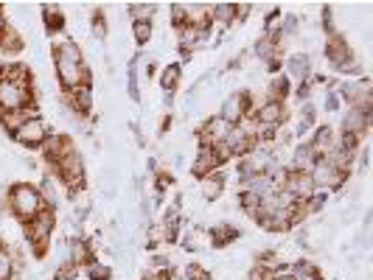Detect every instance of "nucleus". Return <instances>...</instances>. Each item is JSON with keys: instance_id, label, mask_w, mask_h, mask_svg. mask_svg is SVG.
I'll return each mask as SVG.
<instances>
[{"instance_id": "cd10ccee", "label": "nucleus", "mask_w": 373, "mask_h": 280, "mask_svg": "<svg viewBox=\"0 0 373 280\" xmlns=\"http://www.w3.org/2000/svg\"><path fill=\"white\" fill-rule=\"evenodd\" d=\"M292 93V87H289V79L286 76H278V79H273L270 82V95L266 98H278V101H286V95Z\"/></svg>"}, {"instance_id": "ddd939ff", "label": "nucleus", "mask_w": 373, "mask_h": 280, "mask_svg": "<svg viewBox=\"0 0 373 280\" xmlns=\"http://www.w3.org/2000/svg\"><path fill=\"white\" fill-rule=\"evenodd\" d=\"M71 149H73V143H71L65 135H60V132H51V135L45 138V143L39 146V151H42V157L48 160L51 168H53V162H57L60 157H65Z\"/></svg>"}, {"instance_id": "bb28decb", "label": "nucleus", "mask_w": 373, "mask_h": 280, "mask_svg": "<svg viewBox=\"0 0 373 280\" xmlns=\"http://www.w3.org/2000/svg\"><path fill=\"white\" fill-rule=\"evenodd\" d=\"M0 280H15V255L3 244H0Z\"/></svg>"}, {"instance_id": "412c9836", "label": "nucleus", "mask_w": 373, "mask_h": 280, "mask_svg": "<svg viewBox=\"0 0 373 280\" xmlns=\"http://www.w3.org/2000/svg\"><path fill=\"white\" fill-rule=\"evenodd\" d=\"M23 50V37L6 23V28L0 31V53H6V56H15Z\"/></svg>"}, {"instance_id": "4c0bfd02", "label": "nucleus", "mask_w": 373, "mask_h": 280, "mask_svg": "<svg viewBox=\"0 0 373 280\" xmlns=\"http://www.w3.org/2000/svg\"><path fill=\"white\" fill-rule=\"evenodd\" d=\"M306 241H309V230L303 227V224H298V230H295V244H298V247H306Z\"/></svg>"}, {"instance_id": "f03ea898", "label": "nucleus", "mask_w": 373, "mask_h": 280, "mask_svg": "<svg viewBox=\"0 0 373 280\" xmlns=\"http://www.w3.org/2000/svg\"><path fill=\"white\" fill-rule=\"evenodd\" d=\"M6 205H9L12 216H17L20 224L31 221V218L45 207L39 188L31 185V183H17V185H12L9 194H6Z\"/></svg>"}, {"instance_id": "58836bf2", "label": "nucleus", "mask_w": 373, "mask_h": 280, "mask_svg": "<svg viewBox=\"0 0 373 280\" xmlns=\"http://www.w3.org/2000/svg\"><path fill=\"white\" fill-rule=\"evenodd\" d=\"M152 216V202L146 196H140V218H149Z\"/></svg>"}, {"instance_id": "f257e3e1", "label": "nucleus", "mask_w": 373, "mask_h": 280, "mask_svg": "<svg viewBox=\"0 0 373 280\" xmlns=\"http://www.w3.org/2000/svg\"><path fill=\"white\" fill-rule=\"evenodd\" d=\"M53 65H57V79L62 84V93H71L82 84H90V71L84 62V53L73 39L53 45Z\"/></svg>"}, {"instance_id": "393cba45", "label": "nucleus", "mask_w": 373, "mask_h": 280, "mask_svg": "<svg viewBox=\"0 0 373 280\" xmlns=\"http://www.w3.org/2000/svg\"><path fill=\"white\" fill-rule=\"evenodd\" d=\"M236 239H239V230L230 227V224H219V227L210 230V244H213V247H225V244H230V241H236Z\"/></svg>"}, {"instance_id": "5701e85b", "label": "nucleus", "mask_w": 373, "mask_h": 280, "mask_svg": "<svg viewBox=\"0 0 373 280\" xmlns=\"http://www.w3.org/2000/svg\"><path fill=\"white\" fill-rule=\"evenodd\" d=\"M236 20V3H217V6H210V26L217 23V26H230Z\"/></svg>"}, {"instance_id": "a878e982", "label": "nucleus", "mask_w": 373, "mask_h": 280, "mask_svg": "<svg viewBox=\"0 0 373 280\" xmlns=\"http://www.w3.org/2000/svg\"><path fill=\"white\" fill-rule=\"evenodd\" d=\"M180 73H183V65H180V62H172L163 73H160V84H163V93H174V90H177Z\"/></svg>"}, {"instance_id": "79ce46f5", "label": "nucleus", "mask_w": 373, "mask_h": 280, "mask_svg": "<svg viewBox=\"0 0 373 280\" xmlns=\"http://www.w3.org/2000/svg\"><path fill=\"white\" fill-rule=\"evenodd\" d=\"M169 280H183V274H174V272H172V274H169Z\"/></svg>"}, {"instance_id": "2eb2a0df", "label": "nucleus", "mask_w": 373, "mask_h": 280, "mask_svg": "<svg viewBox=\"0 0 373 280\" xmlns=\"http://www.w3.org/2000/svg\"><path fill=\"white\" fill-rule=\"evenodd\" d=\"M225 180H228V174L222 171V168H217V171H210L208 177H202V180H199V194H202V199H208V202L219 199L222 191H225Z\"/></svg>"}, {"instance_id": "2f4dec72", "label": "nucleus", "mask_w": 373, "mask_h": 280, "mask_svg": "<svg viewBox=\"0 0 373 280\" xmlns=\"http://www.w3.org/2000/svg\"><path fill=\"white\" fill-rule=\"evenodd\" d=\"M110 266H104V263H98V261H93L90 266H87V277L90 280H110Z\"/></svg>"}, {"instance_id": "ea45409f", "label": "nucleus", "mask_w": 373, "mask_h": 280, "mask_svg": "<svg viewBox=\"0 0 373 280\" xmlns=\"http://www.w3.org/2000/svg\"><path fill=\"white\" fill-rule=\"evenodd\" d=\"M163 104H166V109H172V104H174V93H163Z\"/></svg>"}, {"instance_id": "7ed1b4c3", "label": "nucleus", "mask_w": 373, "mask_h": 280, "mask_svg": "<svg viewBox=\"0 0 373 280\" xmlns=\"http://www.w3.org/2000/svg\"><path fill=\"white\" fill-rule=\"evenodd\" d=\"M23 230H26V241L31 247V252L37 258H42L51 247V236L53 230H57V210L53 207H42L31 221L23 224Z\"/></svg>"}, {"instance_id": "4be33fe9", "label": "nucleus", "mask_w": 373, "mask_h": 280, "mask_svg": "<svg viewBox=\"0 0 373 280\" xmlns=\"http://www.w3.org/2000/svg\"><path fill=\"white\" fill-rule=\"evenodd\" d=\"M37 188H39V194H42V202H45V207H53V210H57V202H60L57 177H53V174H45V177H42V183H39Z\"/></svg>"}, {"instance_id": "39448f33", "label": "nucleus", "mask_w": 373, "mask_h": 280, "mask_svg": "<svg viewBox=\"0 0 373 280\" xmlns=\"http://www.w3.org/2000/svg\"><path fill=\"white\" fill-rule=\"evenodd\" d=\"M34 104V82L0 79V112H17Z\"/></svg>"}, {"instance_id": "f3484780", "label": "nucleus", "mask_w": 373, "mask_h": 280, "mask_svg": "<svg viewBox=\"0 0 373 280\" xmlns=\"http://www.w3.org/2000/svg\"><path fill=\"white\" fill-rule=\"evenodd\" d=\"M309 146H311V151H314L317 157H323L329 149H334V146H337V135H334V129H331L329 124H320V127L314 129V135H311Z\"/></svg>"}, {"instance_id": "b1692460", "label": "nucleus", "mask_w": 373, "mask_h": 280, "mask_svg": "<svg viewBox=\"0 0 373 280\" xmlns=\"http://www.w3.org/2000/svg\"><path fill=\"white\" fill-rule=\"evenodd\" d=\"M42 23H45V31H48V34L62 31V28H65V15H62V9L45 6V9H42Z\"/></svg>"}, {"instance_id": "423d86ee", "label": "nucleus", "mask_w": 373, "mask_h": 280, "mask_svg": "<svg viewBox=\"0 0 373 280\" xmlns=\"http://www.w3.org/2000/svg\"><path fill=\"white\" fill-rule=\"evenodd\" d=\"M309 177H311V183H314L317 191H326V194L337 191V188L345 185V180H348V174H343L340 168H334L326 157H317V160L311 162Z\"/></svg>"}, {"instance_id": "7c9ffc66", "label": "nucleus", "mask_w": 373, "mask_h": 280, "mask_svg": "<svg viewBox=\"0 0 373 280\" xmlns=\"http://www.w3.org/2000/svg\"><path fill=\"white\" fill-rule=\"evenodd\" d=\"M183 280H210V272L202 263H188L183 272Z\"/></svg>"}, {"instance_id": "dca6fc26", "label": "nucleus", "mask_w": 373, "mask_h": 280, "mask_svg": "<svg viewBox=\"0 0 373 280\" xmlns=\"http://www.w3.org/2000/svg\"><path fill=\"white\" fill-rule=\"evenodd\" d=\"M183 6V23L194 28H210V6L208 3H180Z\"/></svg>"}, {"instance_id": "aec40b11", "label": "nucleus", "mask_w": 373, "mask_h": 280, "mask_svg": "<svg viewBox=\"0 0 373 280\" xmlns=\"http://www.w3.org/2000/svg\"><path fill=\"white\" fill-rule=\"evenodd\" d=\"M28 118H37L34 104H31V106H26V109H17V112H0V124H3V127L9 129V135H12L23 121H28Z\"/></svg>"}, {"instance_id": "0eeeda50", "label": "nucleus", "mask_w": 373, "mask_h": 280, "mask_svg": "<svg viewBox=\"0 0 373 280\" xmlns=\"http://www.w3.org/2000/svg\"><path fill=\"white\" fill-rule=\"evenodd\" d=\"M253 109H255V101L250 93H230L225 101H222V109H219V118H225L230 127L242 124L244 118L253 115Z\"/></svg>"}, {"instance_id": "37998d69", "label": "nucleus", "mask_w": 373, "mask_h": 280, "mask_svg": "<svg viewBox=\"0 0 373 280\" xmlns=\"http://www.w3.org/2000/svg\"><path fill=\"white\" fill-rule=\"evenodd\" d=\"M0 79H3V62H0Z\"/></svg>"}, {"instance_id": "473e14b6", "label": "nucleus", "mask_w": 373, "mask_h": 280, "mask_svg": "<svg viewBox=\"0 0 373 280\" xmlns=\"http://www.w3.org/2000/svg\"><path fill=\"white\" fill-rule=\"evenodd\" d=\"M93 37H95V39H104V37H107V20H104V12H93Z\"/></svg>"}, {"instance_id": "4468645a", "label": "nucleus", "mask_w": 373, "mask_h": 280, "mask_svg": "<svg viewBox=\"0 0 373 280\" xmlns=\"http://www.w3.org/2000/svg\"><path fill=\"white\" fill-rule=\"evenodd\" d=\"M222 162L217 160V154H213V149L210 146H199V151H197V157H194V165H191V174L197 177V180H202V177H208L210 171H217Z\"/></svg>"}, {"instance_id": "c03bdc74", "label": "nucleus", "mask_w": 373, "mask_h": 280, "mask_svg": "<svg viewBox=\"0 0 373 280\" xmlns=\"http://www.w3.org/2000/svg\"><path fill=\"white\" fill-rule=\"evenodd\" d=\"M53 280H62V277H53Z\"/></svg>"}, {"instance_id": "f8f14e48", "label": "nucleus", "mask_w": 373, "mask_h": 280, "mask_svg": "<svg viewBox=\"0 0 373 280\" xmlns=\"http://www.w3.org/2000/svg\"><path fill=\"white\" fill-rule=\"evenodd\" d=\"M230 129H233V127H230L225 118H219V115L208 118V121L202 124V129H199V146H219V143L228 138Z\"/></svg>"}, {"instance_id": "9b49d317", "label": "nucleus", "mask_w": 373, "mask_h": 280, "mask_svg": "<svg viewBox=\"0 0 373 280\" xmlns=\"http://www.w3.org/2000/svg\"><path fill=\"white\" fill-rule=\"evenodd\" d=\"M284 191L292 194L298 202H309V199L317 194V188H314V183H311V177H309V171H289L286 180H284Z\"/></svg>"}, {"instance_id": "a211bd4d", "label": "nucleus", "mask_w": 373, "mask_h": 280, "mask_svg": "<svg viewBox=\"0 0 373 280\" xmlns=\"http://www.w3.org/2000/svg\"><path fill=\"white\" fill-rule=\"evenodd\" d=\"M311 76V56L309 53H292L286 59V79L306 82Z\"/></svg>"}, {"instance_id": "1a4fd4ad", "label": "nucleus", "mask_w": 373, "mask_h": 280, "mask_svg": "<svg viewBox=\"0 0 373 280\" xmlns=\"http://www.w3.org/2000/svg\"><path fill=\"white\" fill-rule=\"evenodd\" d=\"M326 62L334 71H340V73L354 62V53H351V48H348V42H345L343 34H331L329 37V42H326Z\"/></svg>"}, {"instance_id": "c756f323", "label": "nucleus", "mask_w": 373, "mask_h": 280, "mask_svg": "<svg viewBox=\"0 0 373 280\" xmlns=\"http://www.w3.org/2000/svg\"><path fill=\"white\" fill-rule=\"evenodd\" d=\"M132 34L138 45H146L152 39V23L149 20H132Z\"/></svg>"}, {"instance_id": "6ab92c4d", "label": "nucleus", "mask_w": 373, "mask_h": 280, "mask_svg": "<svg viewBox=\"0 0 373 280\" xmlns=\"http://www.w3.org/2000/svg\"><path fill=\"white\" fill-rule=\"evenodd\" d=\"M314 160H317V154L311 151L309 140H306V143H298L295 151H292V165H289V171H309Z\"/></svg>"}, {"instance_id": "e433bc0d", "label": "nucleus", "mask_w": 373, "mask_h": 280, "mask_svg": "<svg viewBox=\"0 0 373 280\" xmlns=\"http://www.w3.org/2000/svg\"><path fill=\"white\" fill-rule=\"evenodd\" d=\"M169 274H172V269H157V272H146L143 280H169Z\"/></svg>"}, {"instance_id": "6e6552de", "label": "nucleus", "mask_w": 373, "mask_h": 280, "mask_svg": "<svg viewBox=\"0 0 373 280\" xmlns=\"http://www.w3.org/2000/svg\"><path fill=\"white\" fill-rule=\"evenodd\" d=\"M51 135V129H48V124L37 115V118H28V121H23L15 132H12V138L20 143V146H26V149H39L42 143H45V138Z\"/></svg>"}, {"instance_id": "20e7f679", "label": "nucleus", "mask_w": 373, "mask_h": 280, "mask_svg": "<svg viewBox=\"0 0 373 280\" xmlns=\"http://www.w3.org/2000/svg\"><path fill=\"white\" fill-rule=\"evenodd\" d=\"M51 174L57 177L71 194H76L79 188H84V160H82V151L73 146L65 157H60L57 162H53Z\"/></svg>"}, {"instance_id": "f704fd0d", "label": "nucleus", "mask_w": 373, "mask_h": 280, "mask_svg": "<svg viewBox=\"0 0 373 280\" xmlns=\"http://www.w3.org/2000/svg\"><path fill=\"white\" fill-rule=\"evenodd\" d=\"M311 90H314V84H311V79H306V82H300V87H298L295 93H298L300 101H309V98H311Z\"/></svg>"}, {"instance_id": "c9c22d12", "label": "nucleus", "mask_w": 373, "mask_h": 280, "mask_svg": "<svg viewBox=\"0 0 373 280\" xmlns=\"http://www.w3.org/2000/svg\"><path fill=\"white\" fill-rule=\"evenodd\" d=\"M323 106H326L329 112L340 109V95H337V90H329V93H326V101H323Z\"/></svg>"}, {"instance_id": "c85d7f7f", "label": "nucleus", "mask_w": 373, "mask_h": 280, "mask_svg": "<svg viewBox=\"0 0 373 280\" xmlns=\"http://www.w3.org/2000/svg\"><path fill=\"white\" fill-rule=\"evenodd\" d=\"M157 244H166V227L163 224H149V230H146V247L149 250H154Z\"/></svg>"}, {"instance_id": "a19ab883", "label": "nucleus", "mask_w": 373, "mask_h": 280, "mask_svg": "<svg viewBox=\"0 0 373 280\" xmlns=\"http://www.w3.org/2000/svg\"><path fill=\"white\" fill-rule=\"evenodd\" d=\"M6 28V17H3V9H0V31Z\"/></svg>"}, {"instance_id": "72a5a7b5", "label": "nucleus", "mask_w": 373, "mask_h": 280, "mask_svg": "<svg viewBox=\"0 0 373 280\" xmlns=\"http://www.w3.org/2000/svg\"><path fill=\"white\" fill-rule=\"evenodd\" d=\"M152 12H154V6H146V3L129 6V15H132L135 20H149V23H152Z\"/></svg>"}, {"instance_id": "9d476101", "label": "nucleus", "mask_w": 373, "mask_h": 280, "mask_svg": "<svg viewBox=\"0 0 373 280\" xmlns=\"http://www.w3.org/2000/svg\"><path fill=\"white\" fill-rule=\"evenodd\" d=\"M62 101H65V106L73 112L76 118H87L93 112V87L82 84V87H76L71 93H62Z\"/></svg>"}]
</instances>
